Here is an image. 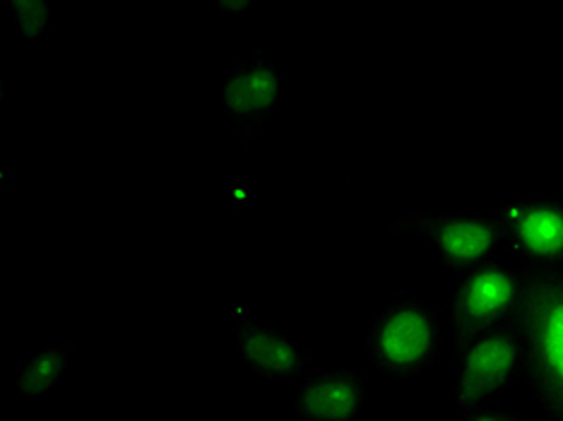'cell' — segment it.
<instances>
[{"label": "cell", "mask_w": 563, "mask_h": 421, "mask_svg": "<svg viewBox=\"0 0 563 421\" xmlns=\"http://www.w3.org/2000/svg\"><path fill=\"white\" fill-rule=\"evenodd\" d=\"M508 328L520 350V380L549 421H563V273H528Z\"/></svg>", "instance_id": "cell-1"}, {"label": "cell", "mask_w": 563, "mask_h": 421, "mask_svg": "<svg viewBox=\"0 0 563 421\" xmlns=\"http://www.w3.org/2000/svg\"><path fill=\"white\" fill-rule=\"evenodd\" d=\"M441 321L433 306L400 295L383 306L366 330V359L388 378H415L437 366Z\"/></svg>", "instance_id": "cell-2"}, {"label": "cell", "mask_w": 563, "mask_h": 421, "mask_svg": "<svg viewBox=\"0 0 563 421\" xmlns=\"http://www.w3.org/2000/svg\"><path fill=\"white\" fill-rule=\"evenodd\" d=\"M525 275L501 263H484L463 273L451 306L453 354L467 347L477 337L508 328L520 301Z\"/></svg>", "instance_id": "cell-3"}, {"label": "cell", "mask_w": 563, "mask_h": 421, "mask_svg": "<svg viewBox=\"0 0 563 421\" xmlns=\"http://www.w3.org/2000/svg\"><path fill=\"white\" fill-rule=\"evenodd\" d=\"M506 251L528 273H563V202L508 193L498 206Z\"/></svg>", "instance_id": "cell-4"}, {"label": "cell", "mask_w": 563, "mask_h": 421, "mask_svg": "<svg viewBox=\"0 0 563 421\" xmlns=\"http://www.w3.org/2000/svg\"><path fill=\"white\" fill-rule=\"evenodd\" d=\"M388 232L429 239L453 273L492 263L494 255L506 248L501 220L494 214H412L390 222Z\"/></svg>", "instance_id": "cell-5"}, {"label": "cell", "mask_w": 563, "mask_h": 421, "mask_svg": "<svg viewBox=\"0 0 563 421\" xmlns=\"http://www.w3.org/2000/svg\"><path fill=\"white\" fill-rule=\"evenodd\" d=\"M455 359V407L465 414L482 412L486 402L498 398L520 380V350L510 328H498L470 342L453 354Z\"/></svg>", "instance_id": "cell-6"}, {"label": "cell", "mask_w": 563, "mask_h": 421, "mask_svg": "<svg viewBox=\"0 0 563 421\" xmlns=\"http://www.w3.org/2000/svg\"><path fill=\"white\" fill-rule=\"evenodd\" d=\"M279 66L263 56L261 51L246 60H239L227 85L220 89V101L224 104L227 117L232 119L246 152L263 135L265 123L271 121L279 104Z\"/></svg>", "instance_id": "cell-7"}, {"label": "cell", "mask_w": 563, "mask_h": 421, "mask_svg": "<svg viewBox=\"0 0 563 421\" xmlns=\"http://www.w3.org/2000/svg\"><path fill=\"white\" fill-rule=\"evenodd\" d=\"M366 412V378L352 368H330L306 378L294 395L303 421H360Z\"/></svg>", "instance_id": "cell-8"}, {"label": "cell", "mask_w": 563, "mask_h": 421, "mask_svg": "<svg viewBox=\"0 0 563 421\" xmlns=\"http://www.w3.org/2000/svg\"><path fill=\"white\" fill-rule=\"evenodd\" d=\"M232 328L243 359L267 380L299 378L313 364V356L294 344L282 330L255 325L243 309L232 311Z\"/></svg>", "instance_id": "cell-9"}, {"label": "cell", "mask_w": 563, "mask_h": 421, "mask_svg": "<svg viewBox=\"0 0 563 421\" xmlns=\"http://www.w3.org/2000/svg\"><path fill=\"white\" fill-rule=\"evenodd\" d=\"M73 352L75 344L63 342L58 347L42 350L27 364H22L18 376V392L22 398H46V395L56 392L60 374L66 372Z\"/></svg>", "instance_id": "cell-10"}, {"label": "cell", "mask_w": 563, "mask_h": 421, "mask_svg": "<svg viewBox=\"0 0 563 421\" xmlns=\"http://www.w3.org/2000/svg\"><path fill=\"white\" fill-rule=\"evenodd\" d=\"M12 20H15L18 30L27 40H44L48 36V22H51V5L48 3H32V0H10L5 3Z\"/></svg>", "instance_id": "cell-11"}, {"label": "cell", "mask_w": 563, "mask_h": 421, "mask_svg": "<svg viewBox=\"0 0 563 421\" xmlns=\"http://www.w3.org/2000/svg\"><path fill=\"white\" fill-rule=\"evenodd\" d=\"M463 421H528V419L510 412H475V414H467Z\"/></svg>", "instance_id": "cell-12"}, {"label": "cell", "mask_w": 563, "mask_h": 421, "mask_svg": "<svg viewBox=\"0 0 563 421\" xmlns=\"http://www.w3.org/2000/svg\"><path fill=\"white\" fill-rule=\"evenodd\" d=\"M217 8L229 12V15H232V18L243 20V18L249 15V10L253 8V3H249V0H243V3H224V0H222V3H217Z\"/></svg>", "instance_id": "cell-13"}]
</instances>
